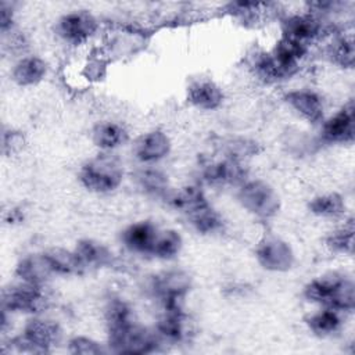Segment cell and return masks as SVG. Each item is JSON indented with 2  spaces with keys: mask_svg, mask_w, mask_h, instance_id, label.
Returning <instances> with one entry per match:
<instances>
[{
  "mask_svg": "<svg viewBox=\"0 0 355 355\" xmlns=\"http://www.w3.org/2000/svg\"><path fill=\"white\" fill-rule=\"evenodd\" d=\"M308 49V46L280 35L279 40L276 42L270 53L283 68H286L291 75H294L301 62L306 58Z\"/></svg>",
  "mask_w": 355,
  "mask_h": 355,
  "instance_id": "cell-24",
  "label": "cell"
},
{
  "mask_svg": "<svg viewBox=\"0 0 355 355\" xmlns=\"http://www.w3.org/2000/svg\"><path fill=\"white\" fill-rule=\"evenodd\" d=\"M308 209L311 214L319 218H340L345 214V200L338 193H324L315 196L308 202Z\"/></svg>",
  "mask_w": 355,
  "mask_h": 355,
  "instance_id": "cell-27",
  "label": "cell"
},
{
  "mask_svg": "<svg viewBox=\"0 0 355 355\" xmlns=\"http://www.w3.org/2000/svg\"><path fill=\"white\" fill-rule=\"evenodd\" d=\"M104 316L108 331L118 330L136 323V316L132 306L121 298H112L108 301L104 311Z\"/></svg>",
  "mask_w": 355,
  "mask_h": 355,
  "instance_id": "cell-29",
  "label": "cell"
},
{
  "mask_svg": "<svg viewBox=\"0 0 355 355\" xmlns=\"http://www.w3.org/2000/svg\"><path fill=\"white\" fill-rule=\"evenodd\" d=\"M44 255L49 261V265L54 275L71 276L79 275L85 270L82 262L73 250H67L62 247H53L44 251Z\"/></svg>",
  "mask_w": 355,
  "mask_h": 355,
  "instance_id": "cell-26",
  "label": "cell"
},
{
  "mask_svg": "<svg viewBox=\"0 0 355 355\" xmlns=\"http://www.w3.org/2000/svg\"><path fill=\"white\" fill-rule=\"evenodd\" d=\"M154 330L162 343H183L194 334L193 319L182 311H162V315L155 323Z\"/></svg>",
  "mask_w": 355,
  "mask_h": 355,
  "instance_id": "cell-13",
  "label": "cell"
},
{
  "mask_svg": "<svg viewBox=\"0 0 355 355\" xmlns=\"http://www.w3.org/2000/svg\"><path fill=\"white\" fill-rule=\"evenodd\" d=\"M22 219H24V214H22V211L18 209V208H11V209L7 211V214L4 215V220H6L7 223H11V225L18 223V222H22Z\"/></svg>",
  "mask_w": 355,
  "mask_h": 355,
  "instance_id": "cell-37",
  "label": "cell"
},
{
  "mask_svg": "<svg viewBox=\"0 0 355 355\" xmlns=\"http://www.w3.org/2000/svg\"><path fill=\"white\" fill-rule=\"evenodd\" d=\"M25 146V137L21 132L17 130H4L3 132V153L4 154H15L22 150Z\"/></svg>",
  "mask_w": 355,
  "mask_h": 355,
  "instance_id": "cell-35",
  "label": "cell"
},
{
  "mask_svg": "<svg viewBox=\"0 0 355 355\" xmlns=\"http://www.w3.org/2000/svg\"><path fill=\"white\" fill-rule=\"evenodd\" d=\"M326 245L338 254H352L354 251V222L349 218L344 225L336 227L326 236Z\"/></svg>",
  "mask_w": 355,
  "mask_h": 355,
  "instance_id": "cell-32",
  "label": "cell"
},
{
  "mask_svg": "<svg viewBox=\"0 0 355 355\" xmlns=\"http://www.w3.org/2000/svg\"><path fill=\"white\" fill-rule=\"evenodd\" d=\"M171 148V137L161 129H153L140 135L133 141L132 153L139 162L151 165L166 158Z\"/></svg>",
  "mask_w": 355,
  "mask_h": 355,
  "instance_id": "cell-12",
  "label": "cell"
},
{
  "mask_svg": "<svg viewBox=\"0 0 355 355\" xmlns=\"http://www.w3.org/2000/svg\"><path fill=\"white\" fill-rule=\"evenodd\" d=\"M204 179L214 186H240L247 178V169L240 159L223 157L205 165Z\"/></svg>",
  "mask_w": 355,
  "mask_h": 355,
  "instance_id": "cell-14",
  "label": "cell"
},
{
  "mask_svg": "<svg viewBox=\"0 0 355 355\" xmlns=\"http://www.w3.org/2000/svg\"><path fill=\"white\" fill-rule=\"evenodd\" d=\"M73 251L85 269L105 268L114 261L112 251L105 244L94 239H80L76 241Z\"/></svg>",
  "mask_w": 355,
  "mask_h": 355,
  "instance_id": "cell-19",
  "label": "cell"
},
{
  "mask_svg": "<svg viewBox=\"0 0 355 355\" xmlns=\"http://www.w3.org/2000/svg\"><path fill=\"white\" fill-rule=\"evenodd\" d=\"M286 104L308 122L318 123L324 119L323 98L311 89L290 90L284 94Z\"/></svg>",
  "mask_w": 355,
  "mask_h": 355,
  "instance_id": "cell-15",
  "label": "cell"
},
{
  "mask_svg": "<svg viewBox=\"0 0 355 355\" xmlns=\"http://www.w3.org/2000/svg\"><path fill=\"white\" fill-rule=\"evenodd\" d=\"M159 227L151 220H139L126 226L121 233L122 244L135 254L150 255Z\"/></svg>",
  "mask_w": 355,
  "mask_h": 355,
  "instance_id": "cell-17",
  "label": "cell"
},
{
  "mask_svg": "<svg viewBox=\"0 0 355 355\" xmlns=\"http://www.w3.org/2000/svg\"><path fill=\"white\" fill-rule=\"evenodd\" d=\"M251 69L254 75L265 83L280 82L291 76V73L279 64L270 51H261L255 54L251 61Z\"/></svg>",
  "mask_w": 355,
  "mask_h": 355,
  "instance_id": "cell-25",
  "label": "cell"
},
{
  "mask_svg": "<svg viewBox=\"0 0 355 355\" xmlns=\"http://www.w3.org/2000/svg\"><path fill=\"white\" fill-rule=\"evenodd\" d=\"M304 297L312 304L340 312H349L355 305V286L351 277L340 272H326L304 287Z\"/></svg>",
  "mask_w": 355,
  "mask_h": 355,
  "instance_id": "cell-1",
  "label": "cell"
},
{
  "mask_svg": "<svg viewBox=\"0 0 355 355\" xmlns=\"http://www.w3.org/2000/svg\"><path fill=\"white\" fill-rule=\"evenodd\" d=\"M78 176L86 190L107 194L121 186L123 180V165L116 155L101 151L80 166Z\"/></svg>",
  "mask_w": 355,
  "mask_h": 355,
  "instance_id": "cell-2",
  "label": "cell"
},
{
  "mask_svg": "<svg viewBox=\"0 0 355 355\" xmlns=\"http://www.w3.org/2000/svg\"><path fill=\"white\" fill-rule=\"evenodd\" d=\"M68 351L76 355H100L107 352V349L96 340L86 336H76L69 340Z\"/></svg>",
  "mask_w": 355,
  "mask_h": 355,
  "instance_id": "cell-34",
  "label": "cell"
},
{
  "mask_svg": "<svg viewBox=\"0 0 355 355\" xmlns=\"http://www.w3.org/2000/svg\"><path fill=\"white\" fill-rule=\"evenodd\" d=\"M161 344L162 340L155 330H150L137 322L108 331V351L116 354H151Z\"/></svg>",
  "mask_w": 355,
  "mask_h": 355,
  "instance_id": "cell-7",
  "label": "cell"
},
{
  "mask_svg": "<svg viewBox=\"0 0 355 355\" xmlns=\"http://www.w3.org/2000/svg\"><path fill=\"white\" fill-rule=\"evenodd\" d=\"M129 139L126 128L115 121L97 122L92 129V141L97 148L111 153L123 146Z\"/></svg>",
  "mask_w": 355,
  "mask_h": 355,
  "instance_id": "cell-20",
  "label": "cell"
},
{
  "mask_svg": "<svg viewBox=\"0 0 355 355\" xmlns=\"http://www.w3.org/2000/svg\"><path fill=\"white\" fill-rule=\"evenodd\" d=\"M61 338L62 330L55 320L33 315L26 320L22 333L11 340V344L18 352L44 354L60 344Z\"/></svg>",
  "mask_w": 355,
  "mask_h": 355,
  "instance_id": "cell-3",
  "label": "cell"
},
{
  "mask_svg": "<svg viewBox=\"0 0 355 355\" xmlns=\"http://www.w3.org/2000/svg\"><path fill=\"white\" fill-rule=\"evenodd\" d=\"M237 200L251 215L270 219L280 209V197L273 186L261 179H247L239 186Z\"/></svg>",
  "mask_w": 355,
  "mask_h": 355,
  "instance_id": "cell-6",
  "label": "cell"
},
{
  "mask_svg": "<svg viewBox=\"0 0 355 355\" xmlns=\"http://www.w3.org/2000/svg\"><path fill=\"white\" fill-rule=\"evenodd\" d=\"M0 29H1V35H8L10 32H12V26H14V8L11 7V4L1 1L0 6Z\"/></svg>",
  "mask_w": 355,
  "mask_h": 355,
  "instance_id": "cell-36",
  "label": "cell"
},
{
  "mask_svg": "<svg viewBox=\"0 0 355 355\" xmlns=\"http://www.w3.org/2000/svg\"><path fill=\"white\" fill-rule=\"evenodd\" d=\"M186 100L197 110L214 111L222 105L225 93L222 87L212 79L200 78L187 86Z\"/></svg>",
  "mask_w": 355,
  "mask_h": 355,
  "instance_id": "cell-16",
  "label": "cell"
},
{
  "mask_svg": "<svg viewBox=\"0 0 355 355\" xmlns=\"http://www.w3.org/2000/svg\"><path fill=\"white\" fill-rule=\"evenodd\" d=\"M53 275L54 273L49 265L44 252L26 255L21 258L15 266L17 279L28 283L44 284Z\"/></svg>",
  "mask_w": 355,
  "mask_h": 355,
  "instance_id": "cell-21",
  "label": "cell"
},
{
  "mask_svg": "<svg viewBox=\"0 0 355 355\" xmlns=\"http://www.w3.org/2000/svg\"><path fill=\"white\" fill-rule=\"evenodd\" d=\"M355 137V111L352 101L322 121L320 139L329 144H348Z\"/></svg>",
  "mask_w": 355,
  "mask_h": 355,
  "instance_id": "cell-11",
  "label": "cell"
},
{
  "mask_svg": "<svg viewBox=\"0 0 355 355\" xmlns=\"http://www.w3.org/2000/svg\"><path fill=\"white\" fill-rule=\"evenodd\" d=\"M190 222L191 227L201 234H215L222 232L223 229V219L218 211H215L211 204L205 208H201L189 216H186Z\"/></svg>",
  "mask_w": 355,
  "mask_h": 355,
  "instance_id": "cell-31",
  "label": "cell"
},
{
  "mask_svg": "<svg viewBox=\"0 0 355 355\" xmlns=\"http://www.w3.org/2000/svg\"><path fill=\"white\" fill-rule=\"evenodd\" d=\"M136 182L144 193L154 197L166 198L171 191L168 176L154 168H144L139 171L136 175Z\"/></svg>",
  "mask_w": 355,
  "mask_h": 355,
  "instance_id": "cell-30",
  "label": "cell"
},
{
  "mask_svg": "<svg viewBox=\"0 0 355 355\" xmlns=\"http://www.w3.org/2000/svg\"><path fill=\"white\" fill-rule=\"evenodd\" d=\"M305 324L315 336L330 337L341 330L344 324L343 312L333 308L320 306L305 318Z\"/></svg>",
  "mask_w": 355,
  "mask_h": 355,
  "instance_id": "cell-22",
  "label": "cell"
},
{
  "mask_svg": "<svg viewBox=\"0 0 355 355\" xmlns=\"http://www.w3.org/2000/svg\"><path fill=\"white\" fill-rule=\"evenodd\" d=\"M255 258L259 266L268 272H287L295 262L294 251L286 240L277 236H266L255 247Z\"/></svg>",
  "mask_w": 355,
  "mask_h": 355,
  "instance_id": "cell-9",
  "label": "cell"
},
{
  "mask_svg": "<svg viewBox=\"0 0 355 355\" xmlns=\"http://www.w3.org/2000/svg\"><path fill=\"white\" fill-rule=\"evenodd\" d=\"M166 200L176 211L186 216L209 205L204 191L196 184H186L176 190H171Z\"/></svg>",
  "mask_w": 355,
  "mask_h": 355,
  "instance_id": "cell-23",
  "label": "cell"
},
{
  "mask_svg": "<svg viewBox=\"0 0 355 355\" xmlns=\"http://www.w3.org/2000/svg\"><path fill=\"white\" fill-rule=\"evenodd\" d=\"M98 31V19L89 10H72L55 22L57 36L69 46H82L92 40Z\"/></svg>",
  "mask_w": 355,
  "mask_h": 355,
  "instance_id": "cell-8",
  "label": "cell"
},
{
  "mask_svg": "<svg viewBox=\"0 0 355 355\" xmlns=\"http://www.w3.org/2000/svg\"><path fill=\"white\" fill-rule=\"evenodd\" d=\"M327 32L323 18L311 12L288 14L282 19V36L293 39L309 47L311 43L319 40Z\"/></svg>",
  "mask_w": 355,
  "mask_h": 355,
  "instance_id": "cell-10",
  "label": "cell"
},
{
  "mask_svg": "<svg viewBox=\"0 0 355 355\" xmlns=\"http://www.w3.org/2000/svg\"><path fill=\"white\" fill-rule=\"evenodd\" d=\"M329 55L334 64L343 68H352L355 60V49L352 36H340L334 39L329 47Z\"/></svg>",
  "mask_w": 355,
  "mask_h": 355,
  "instance_id": "cell-33",
  "label": "cell"
},
{
  "mask_svg": "<svg viewBox=\"0 0 355 355\" xmlns=\"http://www.w3.org/2000/svg\"><path fill=\"white\" fill-rule=\"evenodd\" d=\"M50 304V295L44 284L18 280L4 287L1 293V309L10 313L40 315Z\"/></svg>",
  "mask_w": 355,
  "mask_h": 355,
  "instance_id": "cell-4",
  "label": "cell"
},
{
  "mask_svg": "<svg viewBox=\"0 0 355 355\" xmlns=\"http://www.w3.org/2000/svg\"><path fill=\"white\" fill-rule=\"evenodd\" d=\"M47 62L37 55H24L12 65L11 79L21 87L40 83L47 75Z\"/></svg>",
  "mask_w": 355,
  "mask_h": 355,
  "instance_id": "cell-18",
  "label": "cell"
},
{
  "mask_svg": "<svg viewBox=\"0 0 355 355\" xmlns=\"http://www.w3.org/2000/svg\"><path fill=\"white\" fill-rule=\"evenodd\" d=\"M183 247V239L175 229H159L154 240L150 255L158 259L169 261L176 258Z\"/></svg>",
  "mask_w": 355,
  "mask_h": 355,
  "instance_id": "cell-28",
  "label": "cell"
},
{
  "mask_svg": "<svg viewBox=\"0 0 355 355\" xmlns=\"http://www.w3.org/2000/svg\"><path fill=\"white\" fill-rule=\"evenodd\" d=\"M150 290L162 311H182L191 290V277L183 269H168L153 277Z\"/></svg>",
  "mask_w": 355,
  "mask_h": 355,
  "instance_id": "cell-5",
  "label": "cell"
}]
</instances>
